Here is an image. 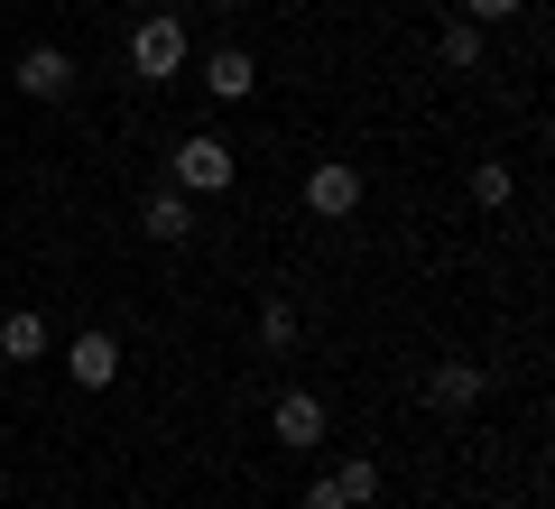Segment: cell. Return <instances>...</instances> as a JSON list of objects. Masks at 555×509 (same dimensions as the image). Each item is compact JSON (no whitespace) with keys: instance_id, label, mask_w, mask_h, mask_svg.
<instances>
[{"instance_id":"obj_5","label":"cell","mask_w":555,"mask_h":509,"mask_svg":"<svg viewBox=\"0 0 555 509\" xmlns=\"http://www.w3.org/2000/svg\"><path fill=\"white\" fill-rule=\"evenodd\" d=\"M481 398H491V371H481V361H436V371H426V408L436 417H473Z\"/></svg>"},{"instance_id":"obj_2","label":"cell","mask_w":555,"mask_h":509,"mask_svg":"<svg viewBox=\"0 0 555 509\" xmlns=\"http://www.w3.org/2000/svg\"><path fill=\"white\" fill-rule=\"evenodd\" d=\"M185 47H195V38H185L177 10H149V20L130 28V75L139 84H177L185 75Z\"/></svg>"},{"instance_id":"obj_6","label":"cell","mask_w":555,"mask_h":509,"mask_svg":"<svg viewBox=\"0 0 555 509\" xmlns=\"http://www.w3.org/2000/svg\"><path fill=\"white\" fill-rule=\"evenodd\" d=\"M10 84H20L28 102H65V93H75V56H65V47H20Z\"/></svg>"},{"instance_id":"obj_3","label":"cell","mask_w":555,"mask_h":509,"mask_svg":"<svg viewBox=\"0 0 555 509\" xmlns=\"http://www.w3.org/2000/svg\"><path fill=\"white\" fill-rule=\"evenodd\" d=\"M269 435H278L287 454H315L324 435H334V408H324L315 390H278V398H269Z\"/></svg>"},{"instance_id":"obj_1","label":"cell","mask_w":555,"mask_h":509,"mask_svg":"<svg viewBox=\"0 0 555 509\" xmlns=\"http://www.w3.org/2000/svg\"><path fill=\"white\" fill-rule=\"evenodd\" d=\"M232 177H241V157H232L222 130H195V139L167 149V186H177V195H232Z\"/></svg>"},{"instance_id":"obj_17","label":"cell","mask_w":555,"mask_h":509,"mask_svg":"<svg viewBox=\"0 0 555 509\" xmlns=\"http://www.w3.org/2000/svg\"><path fill=\"white\" fill-rule=\"evenodd\" d=\"M491 509H528V500H491Z\"/></svg>"},{"instance_id":"obj_7","label":"cell","mask_w":555,"mask_h":509,"mask_svg":"<svg viewBox=\"0 0 555 509\" xmlns=\"http://www.w3.org/2000/svg\"><path fill=\"white\" fill-rule=\"evenodd\" d=\"M65 380H75V390H112L120 380V333H75V343H65Z\"/></svg>"},{"instance_id":"obj_15","label":"cell","mask_w":555,"mask_h":509,"mask_svg":"<svg viewBox=\"0 0 555 509\" xmlns=\"http://www.w3.org/2000/svg\"><path fill=\"white\" fill-rule=\"evenodd\" d=\"M518 10H528V0H463V20H473V28H500V20H518Z\"/></svg>"},{"instance_id":"obj_9","label":"cell","mask_w":555,"mask_h":509,"mask_svg":"<svg viewBox=\"0 0 555 509\" xmlns=\"http://www.w3.org/2000/svg\"><path fill=\"white\" fill-rule=\"evenodd\" d=\"M204 93H214V102H250L259 93V65L241 56V47H214V56H204Z\"/></svg>"},{"instance_id":"obj_11","label":"cell","mask_w":555,"mask_h":509,"mask_svg":"<svg viewBox=\"0 0 555 509\" xmlns=\"http://www.w3.org/2000/svg\"><path fill=\"white\" fill-rule=\"evenodd\" d=\"M334 491H343V509H371V500H379V463H371V454H343V463H334Z\"/></svg>"},{"instance_id":"obj_14","label":"cell","mask_w":555,"mask_h":509,"mask_svg":"<svg viewBox=\"0 0 555 509\" xmlns=\"http://www.w3.org/2000/svg\"><path fill=\"white\" fill-rule=\"evenodd\" d=\"M509 195H518L509 157H481V167H473V204H491V214H500V204H509Z\"/></svg>"},{"instance_id":"obj_12","label":"cell","mask_w":555,"mask_h":509,"mask_svg":"<svg viewBox=\"0 0 555 509\" xmlns=\"http://www.w3.org/2000/svg\"><path fill=\"white\" fill-rule=\"evenodd\" d=\"M436 56L454 65V75H473V65H481V28H473V20H444V28H436Z\"/></svg>"},{"instance_id":"obj_10","label":"cell","mask_w":555,"mask_h":509,"mask_svg":"<svg viewBox=\"0 0 555 509\" xmlns=\"http://www.w3.org/2000/svg\"><path fill=\"white\" fill-rule=\"evenodd\" d=\"M0 361H47V315L38 306H10V315H0Z\"/></svg>"},{"instance_id":"obj_8","label":"cell","mask_w":555,"mask_h":509,"mask_svg":"<svg viewBox=\"0 0 555 509\" xmlns=\"http://www.w3.org/2000/svg\"><path fill=\"white\" fill-rule=\"evenodd\" d=\"M139 232L149 241H195V195H177V186H149V204H139Z\"/></svg>"},{"instance_id":"obj_4","label":"cell","mask_w":555,"mask_h":509,"mask_svg":"<svg viewBox=\"0 0 555 509\" xmlns=\"http://www.w3.org/2000/svg\"><path fill=\"white\" fill-rule=\"evenodd\" d=\"M306 214L315 222H352L361 214V167L352 157H324L315 177H306Z\"/></svg>"},{"instance_id":"obj_13","label":"cell","mask_w":555,"mask_h":509,"mask_svg":"<svg viewBox=\"0 0 555 509\" xmlns=\"http://www.w3.org/2000/svg\"><path fill=\"white\" fill-rule=\"evenodd\" d=\"M297 306H287V296H269V306H259V343H269V353H297Z\"/></svg>"},{"instance_id":"obj_16","label":"cell","mask_w":555,"mask_h":509,"mask_svg":"<svg viewBox=\"0 0 555 509\" xmlns=\"http://www.w3.org/2000/svg\"><path fill=\"white\" fill-rule=\"evenodd\" d=\"M306 509H343V491H334V472H324V482L306 491Z\"/></svg>"}]
</instances>
